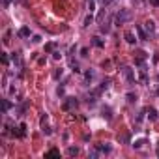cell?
I'll use <instances>...</instances> for the list:
<instances>
[{"instance_id":"obj_1","label":"cell","mask_w":159,"mask_h":159,"mask_svg":"<svg viewBox=\"0 0 159 159\" xmlns=\"http://www.w3.org/2000/svg\"><path fill=\"white\" fill-rule=\"evenodd\" d=\"M131 17H133V13H131L129 9H120V11L116 13V17H114V23H116V26L126 25V23L131 21Z\"/></svg>"},{"instance_id":"obj_2","label":"cell","mask_w":159,"mask_h":159,"mask_svg":"<svg viewBox=\"0 0 159 159\" xmlns=\"http://www.w3.org/2000/svg\"><path fill=\"white\" fill-rule=\"evenodd\" d=\"M75 105H77V99H75V97H68L66 101H64V105H62V109H64V110H69V109H73Z\"/></svg>"},{"instance_id":"obj_3","label":"cell","mask_w":159,"mask_h":159,"mask_svg":"<svg viewBox=\"0 0 159 159\" xmlns=\"http://www.w3.org/2000/svg\"><path fill=\"white\" fill-rule=\"evenodd\" d=\"M124 75H126V79H127V83H135V75H133V71H131V68H124Z\"/></svg>"},{"instance_id":"obj_4","label":"cell","mask_w":159,"mask_h":159,"mask_svg":"<svg viewBox=\"0 0 159 159\" xmlns=\"http://www.w3.org/2000/svg\"><path fill=\"white\" fill-rule=\"evenodd\" d=\"M92 45H94V47H99V49H101L105 43H103V39L99 37V36H95V37H92Z\"/></svg>"},{"instance_id":"obj_5","label":"cell","mask_w":159,"mask_h":159,"mask_svg":"<svg viewBox=\"0 0 159 159\" xmlns=\"http://www.w3.org/2000/svg\"><path fill=\"white\" fill-rule=\"evenodd\" d=\"M97 150H99V152H103V153H110V150H112V148H110L109 144H97Z\"/></svg>"},{"instance_id":"obj_6","label":"cell","mask_w":159,"mask_h":159,"mask_svg":"<svg viewBox=\"0 0 159 159\" xmlns=\"http://www.w3.org/2000/svg\"><path fill=\"white\" fill-rule=\"evenodd\" d=\"M124 37H126V41H127V43H131V45L137 41V39H135V36H133V32H126V36H124Z\"/></svg>"},{"instance_id":"obj_7","label":"cell","mask_w":159,"mask_h":159,"mask_svg":"<svg viewBox=\"0 0 159 159\" xmlns=\"http://www.w3.org/2000/svg\"><path fill=\"white\" fill-rule=\"evenodd\" d=\"M19 36H21V37H28L30 36V28L28 26H23L21 30H19Z\"/></svg>"},{"instance_id":"obj_8","label":"cell","mask_w":159,"mask_h":159,"mask_svg":"<svg viewBox=\"0 0 159 159\" xmlns=\"http://www.w3.org/2000/svg\"><path fill=\"white\" fill-rule=\"evenodd\" d=\"M11 107H13V105H11V101H8V99H4V103H2V112L6 114V112H8V110H9Z\"/></svg>"},{"instance_id":"obj_9","label":"cell","mask_w":159,"mask_h":159,"mask_svg":"<svg viewBox=\"0 0 159 159\" xmlns=\"http://www.w3.org/2000/svg\"><path fill=\"white\" fill-rule=\"evenodd\" d=\"M135 30H137V34H138V37H141V39H142V41H144V39L148 37V36H146V32H144V30H142L141 26H135Z\"/></svg>"},{"instance_id":"obj_10","label":"cell","mask_w":159,"mask_h":159,"mask_svg":"<svg viewBox=\"0 0 159 159\" xmlns=\"http://www.w3.org/2000/svg\"><path fill=\"white\" fill-rule=\"evenodd\" d=\"M11 60H13L17 66H21V54H19V52H13V54H11Z\"/></svg>"},{"instance_id":"obj_11","label":"cell","mask_w":159,"mask_h":159,"mask_svg":"<svg viewBox=\"0 0 159 159\" xmlns=\"http://www.w3.org/2000/svg\"><path fill=\"white\" fill-rule=\"evenodd\" d=\"M144 25H146V30H148V32H153V30H155V25H153V21H146Z\"/></svg>"},{"instance_id":"obj_12","label":"cell","mask_w":159,"mask_h":159,"mask_svg":"<svg viewBox=\"0 0 159 159\" xmlns=\"http://www.w3.org/2000/svg\"><path fill=\"white\" fill-rule=\"evenodd\" d=\"M47 157H60V152H58V150H49Z\"/></svg>"},{"instance_id":"obj_13","label":"cell","mask_w":159,"mask_h":159,"mask_svg":"<svg viewBox=\"0 0 159 159\" xmlns=\"http://www.w3.org/2000/svg\"><path fill=\"white\" fill-rule=\"evenodd\" d=\"M92 21H94V15L90 13V15L84 19V25H83V26H90V25H92Z\"/></svg>"},{"instance_id":"obj_14","label":"cell","mask_w":159,"mask_h":159,"mask_svg":"<svg viewBox=\"0 0 159 159\" xmlns=\"http://www.w3.org/2000/svg\"><path fill=\"white\" fill-rule=\"evenodd\" d=\"M88 8H90V13L95 9V0H88Z\"/></svg>"},{"instance_id":"obj_15","label":"cell","mask_w":159,"mask_h":159,"mask_svg":"<svg viewBox=\"0 0 159 159\" xmlns=\"http://www.w3.org/2000/svg\"><path fill=\"white\" fill-rule=\"evenodd\" d=\"M148 116H150L152 120H153V118L157 116V112H155V109H148Z\"/></svg>"},{"instance_id":"obj_16","label":"cell","mask_w":159,"mask_h":159,"mask_svg":"<svg viewBox=\"0 0 159 159\" xmlns=\"http://www.w3.org/2000/svg\"><path fill=\"white\" fill-rule=\"evenodd\" d=\"M127 101H129V103L137 101V95H135V94H127Z\"/></svg>"},{"instance_id":"obj_17","label":"cell","mask_w":159,"mask_h":159,"mask_svg":"<svg viewBox=\"0 0 159 159\" xmlns=\"http://www.w3.org/2000/svg\"><path fill=\"white\" fill-rule=\"evenodd\" d=\"M109 30H110L109 25H101V32H103V34H109Z\"/></svg>"},{"instance_id":"obj_18","label":"cell","mask_w":159,"mask_h":159,"mask_svg":"<svg viewBox=\"0 0 159 159\" xmlns=\"http://www.w3.org/2000/svg\"><path fill=\"white\" fill-rule=\"evenodd\" d=\"M68 153H69V155H77V153H79V148H69Z\"/></svg>"},{"instance_id":"obj_19","label":"cell","mask_w":159,"mask_h":159,"mask_svg":"<svg viewBox=\"0 0 159 159\" xmlns=\"http://www.w3.org/2000/svg\"><path fill=\"white\" fill-rule=\"evenodd\" d=\"M133 146H135V148H142V146H144V141H137Z\"/></svg>"},{"instance_id":"obj_20","label":"cell","mask_w":159,"mask_h":159,"mask_svg":"<svg viewBox=\"0 0 159 159\" xmlns=\"http://www.w3.org/2000/svg\"><path fill=\"white\" fill-rule=\"evenodd\" d=\"M54 45H56V43H49V45H45V51H47V52H49V51H52V49H54Z\"/></svg>"},{"instance_id":"obj_21","label":"cell","mask_w":159,"mask_h":159,"mask_svg":"<svg viewBox=\"0 0 159 159\" xmlns=\"http://www.w3.org/2000/svg\"><path fill=\"white\" fill-rule=\"evenodd\" d=\"M103 116H107V118H109V120H110V110H109V109H107V110L103 109Z\"/></svg>"},{"instance_id":"obj_22","label":"cell","mask_w":159,"mask_h":159,"mask_svg":"<svg viewBox=\"0 0 159 159\" xmlns=\"http://www.w3.org/2000/svg\"><path fill=\"white\" fill-rule=\"evenodd\" d=\"M2 62L8 64V54H6V52H2Z\"/></svg>"},{"instance_id":"obj_23","label":"cell","mask_w":159,"mask_h":159,"mask_svg":"<svg viewBox=\"0 0 159 159\" xmlns=\"http://www.w3.org/2000/svg\"><path fill=\"white\" fill-rule=\"evenodd\" d=\"M84 77H86V79H88V81H92V77H94V73H92V71H88V73H86V75H84Z\"/></svg>"},{"instance_id":"obj_24","label":"cell","mask_w":159,"mask_h":159,"mask_svg":"<svg viewBox=\"0 0 159 159\" xmlns=\"http://www.w3.org/2000/svg\"><path fill=\"white\" fill-rule=\"evenodd\" d=\"M32 41H34V43H39V41H41V37H39V36H34Z\"/></svg>"},{"instance_id":"obj_25","label":"cell","mask_w":159,"mask_h":159,"mask_svg":"<svg viewBox=\"0 0 159 159\" xmlns=\"http://www.w3.org/2000/svg\"><path fill=\"white\" fill-rule=\"evenodd\" d=\"M122 142H129V135H124L122 137Z\"/></svg>"},{"instance_id":"obj_26","label":"cell","mask_w":159,"mask_h":159,"mask_svg":"<svg viewBox=\"0 0 159 159\" xmlns=\"http://www.w3.org/2000/svg\"><path fill=\"white\" fill-rule=\"evenodd\" d=\"M81 54H83V56H88V49H86V47H84V49H83V51H81Z\"/></svg>"},{"instance_id":"obj_27","label":"cell","mask_w":159,"mask_h":159,"mask_svg":"<svg viewBox=\"0 0 159 159\" xmlns=\"http://www.w3.org/2000/svg\"><path fill=\"white\" fill-rule=\"evenodd\" d=\"M150 4L152 6H159V0H150Z\"/></svg>"},{"instance_id":"obj_28","label":"cell","mask_w":159,"mask_h":159,"mask_svg":"<svg viewBox=\"0 0 159 159\" xmlns=\"http://www.w3.org/2000/svg\"><path fill=\"white\" fill-rule=\"evenodd\" d=\"M9 2H11V0H4V6L8 8V6H9Z\"/></svg>"},{"instance_id":"obj_29","label":"cell","mask_w":159,"mask_h":159,"mask_svg":"<svg viewBox=\"0 0 159 159\" xmlns=\"http://www.w3.org/2000/svg\"><path fill=\"white\" fill-rule=\"evenodd\" d=\"M157 81H159V77H157Z\"/></svg>"}]
</instances>
